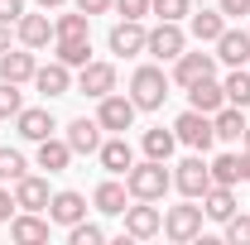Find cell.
<instances>
[{"label":"cell","mask_w":250,"mask_h":245,"mask_svg":"<svg viewBox=\"0 0 250 245\" xmlns=\"http://www.w3.org/2000/svg\"><path fill=\"white\" fill-rule=\"evenodd\" d=\"M183 48H188V34H183V24H173V20H159L154 29H149V39H145V53H154L159 62H173Z\"/></svg>","instance_id":"5b68a950"},{"label":"cell","mask_w":250,"mask_h":245,"mask_svg":"<svg viewBox=\"0 0 250 245\" xmlns=\"http://www.w3.org/2000/svg\"><path fill=\"white\" fill-rule=\"evenodd\" d=\"M15 34H20V43H24V48H34V53H39V48H48V43L58 39L48 15H20V20H15Z\"/></svg>","instance_id":"4fadbf2b"},{"label":"cell","mask_w":250,"mask_h":245,"mask_svg":"<svg viewBox=\"0 0 250 245\" xmlns=\"http://www.w3.org/2000/svg\"><path fill=\"white\" fill-rule=\"evenodd\" d=\"M145 39L149 29L140 24V20H121V24H111V53H121V58H135V53H145Z\"/></svg>","instance_id":"8fae6325"},{"label":"cell","mask_w":250,"mask_h":245,"mask_svg":"<svg viewBox=\"0 0 250 245\" xmlns=\"http://www.w3.org/2000/svg\"><path fill=\"white\" fill-rule=\"evenodd\" d=\"M188 106H192V111H202V116H217L221 106H226L221 82H217V77H202V82H192V87H188Z\"/></svg>","instance_id":"d6986e66"},{"label":"cell","mask_w":250,"mask_h":245,"mask_svg":"<svg viewBox=\"0 0 250 245\" xmlns=\"http://www.w3.org/2000/svg\"><path fill=\"white\" fill-rule=\"evenodd\" d=\"M111 5L121 10L125 20H145V15H149V0H111Z\"/></svg>","instance_id":"74e56055"},{"label":"cell","mask_w":250,"mask_h":245,"mask_svg":"<svg viewBox=\"0 0 250 245\" xmlns=\"http://www.w3.org/2000/svg\"><path fill=\"white\" fill-rule=\"evenodd\" d=\"M72 10H82V15L92 20V15H106V10H111V0H72Z\"/></svg>","instance_id":"60d3db41"},{"label":"cell","mask_w":250,"mask_h":245,"mask_svg":"<svg viewBox=\"0 0 250 245\" xmlns=\"http://www.w3.org/2000/svg\"><path fill=\"white\" fill-rule=\"evenodd\" d=\"M67 241H72V245H101V241H106V231H101L96 221H87V216H82L77 226H67Z\"/></svg>","instance_id":"d6a6232c"},{"label":"cell","mask_w":250,"mask_h":245,"mask_svg":"<svg viewBox=\"0 0 250 245\" xmlns=\"http://www.w3.org/2000/svg\"><path fill=\"white\" fill-rule=\"evenodd\" d=\"M221 92H226L231 106H241V111H246V106H250V72H246V67H231V77L221 82Z\"/></svg>","instance_id":"4dcf8cb0"},{"label":"cell","mask_w":250,"mask_h":245,"mask_svg":"<svg viewBox=\"0 0 250 245\" xmlns=\"http://www.w3.org/2000/svg\"><path fill=\"white\" fill-rule=\"evenodd\" d=\"M173 135H178V144H188V149H197V154H207L212 144H217L212 116H202V111H192V106H188L183 116L173 121Z\"/></svg>","instance_id":"3957f363"},{"label":"cell","mask_w":250,"mask_h":245,"mask_svg":"<svg viewBox=\"0 0 250 245\" xmlns=\"http://www.w3.org/2000/svg\"><path fill=\"white\" fill-rule=\"evenodd\" d=\"M92 202H96V212H106V216H125V202H130V187H125V183H116V178H106V183H96Z\"/></svg>","instance_id":"7402d4cb"},{"label":"cell","mask_w":250,"mask_h":245,"mask_svg":"<svg viewBox=\"0 0 250 245\" xmlns=\"http://www.w3.org/2000/svg\"><path fill=\"white\" fill-rule=\"evenodd\" d=\"M53 43H58V62H67V67H87V62H92V34L53 39Z\"/></svg>","instance_id":"83f0119b"},{"label":"cell","mask_w":250,"mask_h":245,"mask_svg":"<svg viewBox=\"0 0 250 245\" xmlns=\"http://www.w3.org/2000/svg\"><path fill=\"white\" fill-rule=\"evenodd\" d=\"M48 226L53 221H43L39 212H20V216H10V236L20 245H43L48 241Z\"/></svg>","instance_id":"ffe728a7"},{"label":"cell","mask_w":250,"mask_h":245,"mask_svg":"<svg viewBox=\"0 0 250 245\" xmlns=\"http://www.w3.org/2000/svg\"><path fill=\"white\" fill-rule=\"evenodd\" d=\"M246 144H250V125H246Z\"/></svg>","instance_id":"bcb514c9"},{"label":"cell","mask_w":250,"mask_h":245,"mask_svg":"<svg viewBox=\"0 0 250 245\" xmlns=\"http://www.w3.org/2000/svg\"><path fill=\"white\" fill-rule=\"evenodd\" d=\"M53 34H58V39H77V34H87V15H82V10L58 15V20H53Z\"/></svg>","instance_id":"836d02e7"},{"label":"cell","mask_w":250,"mask_h":245,"mask_svg":"<svg viewBox=\"0 0 250 245\" xmlns=\"http://www.w3.org/2000/svg\"><path fill=\"white\" fill-rule=\"evenodd\" d=\"M135 116H140V106H135L130 96H121V92H106V96H101V106H96L101 130H116V135H125V130L135 125Z\"/></svg>","instance_id":"8992f818"},{"label":"cell","mask_w":250,"mask_h":245,"mask_svg":"<svg viewBox=\"0 0 250 245\" xmlns=\"http://www.w3.org/2000/svg\"><path fill=\"white\" fill-rule=\"evenodd\" d=\"M202 77H217V53H178V58H173V77H168V82H178V87H192V82H202Z\"/></svg>","instance_id":"52a82bcc"},{"label":"cell","mask_w":250,"mask_h":245,"mask_svg":"<svg viewBox=\"0 0 250 245\" xmlns=\"http://www.w3.org/2000/svg\"><path fill=\"white\" fill-rule=\"evenodd\" d=\"M67 163H72V144H67V140H53V135H48V140H39V168L62 173Z\"/></svg>","instance_id":"4316f807"},{"label":"cell","mask_w":250,"mask_h":245,"mask_svg":"<svg viewBox=\"0 0 250 245\" xmlns=\"http://www.w3.org/2000/svg\"><path fill=\"white\" fill-rule=\"evenodd\" d=\"M10 216H15V192L0 187V221H10Z\"/></svg>","instance_id":"b9f144b4"},{"label":"cell","mask_w":250,"mask_h":245,"mask_svg":"<svg viewBox=\"0 0 250 245\" xmlns=\"http://www.w3.org/2000/svg\"><path fill=\"white\" fill-rule=\"evenodd\" d=\"M164 236L178 241V245L197 241V236H202V207H197L192 197H188L183 207H168V212H164Z\"/></svg>","instance_id":"277c9868"},{"label":"cell","mask_w":250,"mask_h":245,"mask_svg":"<svg viewBox=\"0 0 250 245\" xmlns=\"http://www.w3.org/2000/svg\"><path fill=\"white\" fill-rule=\"evenodd\" d=\"M39 5H43V10H58V5H67V0H39Z\"/></svg>","instance_id":"f6af8a7d"},{"label":"cell","mask_w":250,"mask_h":245,"mask_svg":"<svg viewBox=\"0 0 250 245\" xmlns=\"http://www.w3.org/2000/svg\"><path fill=\"white\" fill-rule=\"evenodd\" d=\"M10 48V24H0V53Z\"/></svg>","instance_id":"ee69618b"},{"label":"cell","mask_w":250,"mask_h":245,"mask_svg":"<svg viewBox=\"0 0 250 245\" xmlns=\"http://www.w3.org/2000/svg\"><path fill=\"white\" fill-rule=\"evenodd\" d=\"M226 241L231 245H250V216H226Z\"/></svg>","instance_id":"8d00e7d4"},{"label":"cell","mask_w":250,"mask_h":245,"mask_svg":"<svg viewBox=\"0 0 250 245\" xmlns=\"http://www.w3.org/2000/svg\"><path fill=\"white\" fill-rule=\"evenodd\" d=\"M130 101H135L140 111H159V106L168 101V77H164V67H154V62L135 67V77H130Z\"/></svg>","instance_id":"7a4b0ae2"},{"label":"cell","mask_w":250,"mask_h":245,"mask_svg":"<svg viewBox=\"0 0 250 245\" xmlns=\"http://www.w3.org/2000/svg\"><path fill=\"white\" fill-rule=\"evenodd\" d=\"M34 72H39V62H34V48H5L0 53V82H15V87H24L34 82Z\"/></svg>","instance_id":"30bf717a"},{"label":"cell","mask_w":250,"mask_h":245,"mask_svg":"<svg viewBox=\"0 0 250 245\" xmlns=\"http://www.w3.org/2000/svg\"><path fill=\"white\" fill-rule=\"evenodd\" d=\"M173 187H178L183 197H192V202L212 187V168L202 163V154H192V159H183V163L173 168Z\"/></svg>","instance_id":"ba28073f"},{"label":"cell","mask_w":250,"mask_h":245,"mask_svg":"<svg viewBox=\"0 0 250 245\" xmlns=\"http://www.w3.org/2000/svg\"><path fill=\"white\" fill-rule=\"evenodd\" d=\"M173 149H178V135L173 130H145V159H159V163H168L173 159Z\"/></svg>","instance_id":"f1b7e54d"},{"label":"cell","mask_w":250,"mask_h":245,"mask_svg":"<svg viewBox=\"0 0 250 245\" xmlns=\"http://www.w3.org/2000/svg\"><path fill=\"white\" fill-rule=\"evenodd\" d=\"M34 87L48 96V101H53V96H67V92H72V67L53 58L48 67H39V72H34Z\"/></svg>","instance_id":"ac0fdd59"},{"label":"cell","mask_w":250,"mask_h":245,"mask_svg":"<svg viewBox=\"0 0 250 245\" xmlns=\"http://www.w3.org/2000/svg\"><path fill=\"white\" fill-rule=\"evenodd\" d=\"M212 130H217V140H226V144H236V140H246V111L241 106H221L217 116H212Z\"/></svg>","instance_id":"603a6c76"},{"label":"cell","mask_w":250,"mask_h":245,"mask_svg":"<svg viewBox=\"0 0 250 245\" xmlns=\"http://www.w3.org/2000/svg\"><path fill=\"white\" fill-rule=\"evenodd\" d=\"M149 15H159V20H183V15H192V5L188 0H149Z\"/></svg>","instance_id":"d590c367"},{"label":"cell","mask_w":250,"mask_h":245,"mask_svg":"<svg viewBox=\"0 0 250 245\" xmlns=\"http://www.w3.org/2000/svg\"><path fill=\"white\" fill-rule=\"evenodd\" d=\"M48 178H34V173H24L20 183H15V207L20 212H48Z\"/></svg>","instance_id":"9a60e30c"},{"label":"cell","mask_w":250,"mask_h":245,"mask_svg":"<svg viewBox=\"0 0 250 245\" xmlns=\"http://www.w3.org/2000/svg\"><path fill=\"white\" fill-rule=\"evenodd\" d=\"M125 187L135 202H159L168 187H173V173L159 163V159H145V163H130L125 168Z\"/></svg>","instance_id":"6da1fadb"},{"label":"cell","mask_w":250,"mask_h":245,"mask_svg":"<svg viewBox=\"0 0 250 245\" xmlns=\"http://www.w3.org/2000/svg\"><path fill=\"white\" fill-rule=\"evenodd\" d=\"M221 29H226V15H221V10H197L192 24H188V34H192L197 43H217Z\"/></svg>","instance_id":"484cf974"},{"label":"cell","mask_w":250,"mask_h":245,"mask_svg":"<svg viewBox=\"0 0 250 245\" xmlns=\"http://www.w3.org/2000/svg\"><path fill=\"white\" fill-rule=\"evenodd\" d=\"M202 216H212V221H226V216H236V192L231 187L212 183L202 192Z\"/></svg>","instance_id":"d4e9b609"},{"label":"cell","mask_w":250,"mask_h":245,"mask_svg":"<svg viewBox=\"0 0 250 245\" xmlns=\"http://www.w3.org/2000/svg\"><path fill=\"white\" fill-rule=\"evenodd\" d=\"M96 159H101V168H106V173H125V168L135 163V149H130V140H125V135H116V140H106V144L96 149Z\"/></svg>","instance_id":"cb8c5ba5"},{"label":"cell","mask_w":250,"mask_h":245,"mask_svg":"<svg viewBox=\"0 0 250 245\" xmlns=\"http://www.w3.org/2000/svg\"><path fill=\"white\" fill-rule=\"evenodd\" d=\"M207 168H212V183H221V187H236V183H241V154H217Z\"/></svg>","instance_id":"f546056e"},{"label":"cell","mask_w":250,"mask_h":245,"mask_svg":"<svg viewBox=\"0 0 250 245\" xmlns=\"http://www.w3.org/2000/svg\"><path fill=\"white\" fill-rule=\"evenodd\" d=\"M24 15V0H0V24H15Z\"/></svg>","instance_id":"ab89813d"},{"label":"cell","mask_w":250,"mask_h":245,"mask_svg":"<svg viewBox=\"0 0 250 245\" xmlns=\"http://www.w3.org/2000/svg\"><path fill=\"white\" fill-rule=\"evenodd\" d=\"M217 10L226 20H241V15H250V0H217Z\"/></svg>","instance_id":"f35d334b"},{"label":"cell","mask_w":250,"mask_h":245,"mask_svg":"<svg viewBox=\"0 0 250 245\" xmlns=\"http://www.w3.org/2000/svg\"><path fill=\"white\" fill-rule=\"evenodd\" d=\"M87 216V197L82 192H53L48 197V221L53 226H77Z\"/></svg>","instance_id":"2e32d148"},{"label":"cell","mask_w":250,"mask_h":245,"mask_svg":"<svg viewBox=\"0 0 250 245\" xmlns=\"http://www.w3.org/2000/svg\"><path fill=\"white\" fill-rule=\"evenodd\" d=\"M77 92L101 101L106 92H116V67H111V62H87V67L77 72Z\"/></svg>","instance_id":"7c38bea8"},{"label":"cell","mask_w":250,"mask_h":245,"mask_svg":"<svg viewBox=\"0 0 250 245\" xmlns=\"http://www.w3.org/2000/svg\"><path fill=\"white\" fill-rule=\"evenodd\" d=\"M15 130H20L24 140L39 144V140H48V135L58 130V121H53V111H48V106H24V111L15 116Z\"/></svg>","instance_id":"5bb4252c"},{"label":"cell","mask_w":250,"mask_h":245,"mask_svg":"<svg viewBox=\"0 0 250 245\" xmlns=\"http://www.w3.org/2000/svg\"><path fill=\"white\" fill-rule=\"evenodd\" d=\"M24 173H29L24 154H20V149H0V183H20Z\"/></svg>","instance_id":"1f68e13d"},{"label":"cell","mask_w":250,"mask_h":245,"mask_svg":"<svg viewBox=\"0 0 250 245\" xmlns=\"http://www.w3.org/2000/svg\"><path fill=\"white\" fill-rule=\"evenodd\" d=\"M62 140L72 144V154H96V149H101V121H87V116H82V121L67 125Z\"/></svg>","instance_id":"44dd1931"},{"label":"cell","mask_w":250,"mask_h":245,"mask_svg":"<svg viewBox=\"0 0 250 245\" xmlns=\"http://www.w3.org/2000/svg\"><path fill=\"white\" fill-rule=\"evenodd\" d=\"M24 111V96L15 82H0V121H10V116H20Z\"/></svg>","instance_id":"e575fe53"},{"label":"cell","mask_w":250,"mask_h":245,"mask_svg":"<svg viewBox=\"0 0 250 245\" xmlns=\"http://www.w3.org/2000/svg\"><path fill=\"white\" fill-rule=\"evenodd\" d=\"M217 58L226 62V67H246L250 62V29H221Z\"/></svg>","instance_id":"e0dca14e"},{"label":"cell","mask_w":250,"mask_h":245,"mask_svg":"<svg viewBox=\"0 0 250 245\" xmlns=\"http://www.w3.org/2000/svg\"><path fill=\"white\" fill-rule=\"evenodd\" d=\"M164 231V212H159L154 202H135V207H125V236L130 241H149Z\"/></svg>","instance_id":"9c48e42d"},{"label":"cell","mask_w":250,"mask_h":245,"mask_svg":"<svg viewBox=\"0 0 250 245\" xmlns=\"http://www.w3.org/2000/svg\"><path fill=\"white\" fill-rule=\"evenodd\" d=\"M241 183H250V144H246V154H241Z\"/></svg>","instance_id":"7bdbcfd3"}]
</instances>
